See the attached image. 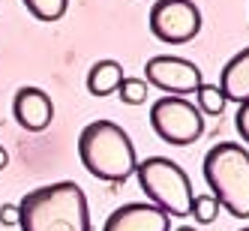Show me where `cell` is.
<instances>
[{"mask_svg":"<svg viewBox=\"0 0 249 231\" xmlns=\"http://www.w3.org/2000/svg\"><path fill=\"white\" fill-rule=\"evenodd\" d=\"M12 114L27 132H42L54 120V102L42 87H21L12 99Z\"/></svg>","mask_w":249,"mask_h":231,"instance_id":"9c48e42d","label":"cell"},{"mask_svg":"<svg viewBox=\"0 0 249 231\" xmlns=\"http://www.w3.org/2000/svg\"><path fill=\"white\" fill-rule=\"evenodd\" d=\"M240 231H249V225H246V228H240Z\"/></svg>","mask_w":249,"mask_h":231,"instance_id":"ffe728a7","label":"cell"},{"mask_svg":"<svg viewBox=\"0 0 249 231\" xmlns=\"http://www.w3.org/2000/svg\"><path fill=\"white\" fill-rule=\"evenodd\" d=\"M6 162H9V153H6V147H3V144H0V171L6 168Z\"/></svg>","mask_w":249,"mask_h":231,"instance_id":"ac0fdd59","label":"cell"},{"mask_svg":"<svg viewBox=\"0 0 249 231\" xmlns=\"http://www.w3.org/2000/svg\"><path fill=\"white\" fill-rule=\"evenodd\" d=\"M144 81L150 87H159V90L168 93V96L195 93L204 84L201 69L195 66L192 60H186V57H171V54L150 57L147 66H144Z\"/></svg>","mask_w":249,"mask_h":231,"instance_id":"52a82bcc","label":"cell"},{"mask_svg":"<svg viewBox=\"0 0 249 231\" xmlns=\"http://www.w3.org/2000/svg\"><path fill=\"white\" fill-rule=\"evenodd\" d=\"M201 30V12L192 0H156L150 9V33L165 45H186Z\"/></svg>","mask_w":249,"mask_h":231,"instance_id":"8992f818","label":"cell"},{"mask_svg":"<svg viewBox=\"0 0 249 231\" xmlns=\"http://www.w3.org/2000/svg\"><path fill=\"white\" fill-rule=\"evenodd\" d=\"M195 96H198V111L201 114H210V117H219L225 111V93L219 90L216 84H201L198 90H195Z\"/></svg>","mask_w":249,"mask_h":231,"instance_id":"4fadbf2b","label":"cell"},{"mask_svg":"<svg viewBox=\"0 0 249 231\" xmlns=\"http://www.w3.org/2000/svg\"><path fill=\"white\" fill-rule=\"evenodd\" d=\"M177 231H195V228H189V225H180V228H177Z\"/></svg>","mask_w":249,"mask_h":231,"instance_id":"d6986e66","label":"cell"},{"mask_svg":"<svg viewBox=\"0 0 249 231\" xmlns=\"http://www.w3.org/2000/svg\"><path fill=\"white\" fill-rule=\"evenodd\" d=\"M117 93H120V102H126V105H141L147 99V93H150V84L144 81V78H123L120 81V87H117Z\"/></svg>","mask_w":249,"mask_h":231,"instance_id":"9a60e30c","label":"cell"},{"mask_svg":"<svg viewBox=\"0 0 249 231\" xmlns=\"http://www.w3.org/2000/svg\"><path fill=\"white\" fill-rule=\"evenodd\" d=\"M150 126L168 144L186 147L204 135V114L186 96H162L150 105Z\"/></svg>","mask_w":249,"mask_h":231,"instance_id":"5b68a950","label":"cell"},{"mask_svg":"<svg viewBox=\"0 0 249 231\" xmlns=\"http://www.w3.org/2000/svg\"><path fill=\"white\" fill-rule=\"evenodd\" d=\"M219 90L225 93V99L237 102V105L249 102V45H246V48H240L237 54L222 66Z\"/></svg>","mask_w":249,"mask_h":231,"instance_id":"30bf717a","label":"cell"},{"mask_svg":"<svg viewBox=\"0 0 249 231\" xmlns=\"http://www.w3.org/2000/svg\"><path fill=\"white\" fill-rule=\"evenodd\" d=\"M21 231H90L87 195L72 180H57L27 192L18 201Z\"/></svg>","mask_w":249,"mask_h":231,"instance_id":"6da1fadb","label":"cell"},{"mask_svg":"<svg viewBox=\"0 0 249 231\" xmlns=\"http://www.w3.org/2000/svg\"><path fill=\"white\" fill-rule=\"evenodd\" d=\"M0 222L3 225H18V204H3L0 207Z\"/></svg>","mask_w":249,"mask_h":231,"instance_id":"e0dca14e","label":"cell"},{"mask_svg":"<svg viewBox=\"0 0 249 231\" xmlns=\"http://www.w3.org/2000/svg\"><path fill=\"white\" fill-rule=\"evenodd\" d=\"M234 126H237L240 138H243L246 144H249V102L237 105V114H234Z\"/></svg>","mask_w":249,"mask_h":231,"instance_id":"2e32d148","label":"cell"},{"mask_svg":"<svg viewBox=\"0 0 249 231\" xmlns=\"http://www.w3.org/2000/svg\"><path fill=\"white\" fill-rule=\"evenodd\" d=\"M219 201L216 198H213V195L210 192H201V195H195V198H192V216H195V222H201V225H210L213 219H216L219 216Z\"/></svg>","mask_w":249,"mask_h":231,"instance_id":"5bb4252c","label":"cell"},{"mask_svg":"<svg viewBox=\"0 0 249 231\" xmlns=\"http://www.w3.org/2000/svg\"><path fill=\"white\" fill-rule=\"evenodd\" d=\"M204 180L210 195L231 216H249V150L234 141H219L204 153Z\"/></svg>","mask_w":249,"mask_h":231,"instance_id":"3957f363","label":"cell"},{"mask_svg":"<svg viewBox=\"0 0 249 231\" xmlns=\"http://www.w3.org/2000/svg\"><path fill=\"white\" fill-rule=\"evenodd\" d=\"M21 3L36 21H60L69 9V0H21Z\"/></svg>","mask_w":249,"mask_h":231,"instance_id":"7c38bea8","label":"cell"},{"mask_svg":"<svg viewBox=\"0 0 249 231\" xmlns=\"http://www.w3.org/2000/svg\"><path fill=\"white\" fill-rule=\"evenodd\" d=\"M102 231H171V216L153 204L129 201L105 219Z\"/></svg>","mask_w":249,"mask_h":231,"instance_id":"ba28073f","label":"cell"},{"mask_svg":"<svg viewBox=\"0 0 249 231\" xmlns=\"http://www.w3.org/2000/svg\"><path fill=\"white\" fill-rule=\"evenodd\" d=\"M123 78L126 75H123V66L117 60H96L90 66V72H87V90L93 96H111L117 93Z\"/></svg>","mask_w":249,"mask_h":231,"instance_id":"8fae6325","label":"cell"},{"mask_svg":"<svg viewBox=\"0 0 249 231\" xmlns=\"http://www.w3.org/2000/svg\"><path fill=\"white\" fill-rule=\"evenodd\" d=\"M81 165L99 180L123 183L138 168V156L129 132L114 120H93L78 135Z\"/></svg>","mask_w":249,"mask_h":231,"instance_id":"7a4b0ae2","label":"cell"},{"mask_svg":"<svg viewBox=\"0 0 249 231\" xmlns=\"http://www.w3.org/2000/svg\"><path fill=\"white\" fill-rule=\"evenodd\" d=\"M138 186L150 198L153 207H159L168 216H189L192 210V180L189 174L168 156H147L138 162Z\"/></svg>","mask_w":249,"mask_h":231,"instance_id":"277c9868","label":"cell"}]
</instances>
